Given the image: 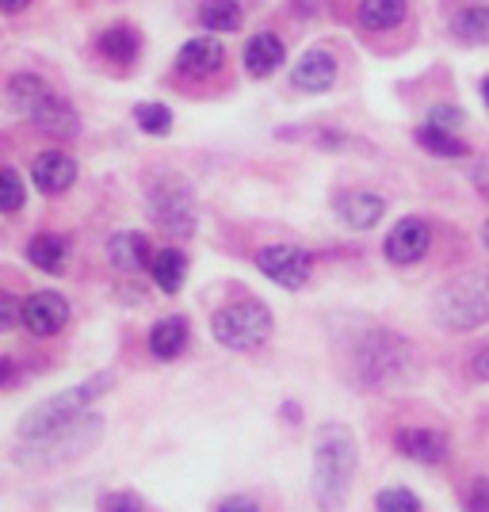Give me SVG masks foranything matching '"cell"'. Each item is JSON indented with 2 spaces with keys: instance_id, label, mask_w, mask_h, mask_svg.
I'll use <instances>...</instances> for the list:
<instances>
[{
  "instance_id": "obj_37",
  "label": "cell",
  "mask_w": 489,
  "mask_h": 512,
  "mask_svg": "<svg viewBox=\"0 0 489 512\" xmlns=\"http://www.w3.org/2000/svg\"><path fill=\"white\" fill-rule=\"evenodd\" d=\"M482 100H486V107H489V77L482 81Z\"/></svg>"
},
{
  "instance_id": "obj_19",
  "label": "cell",
  "mask_w": 489,
  "mask_h": 512,
  "mask_svg": "<svg viewBox=\"0 0 489 512\" xmlns=\"http://www.w3.org/2000/svg\"><path fill=\"white\" fill-rule=\"evenodd\" d=\"M226 58V50L218 39H188L176 54V69L180 73H192V77H203V73H214Z\"/></svg>"
},
{
  "instance_id": "obj_30",
  "label": "cell",
  "mask_w": 489,
  "mask_h": 512,
  "mask_svg": "<svg viewBox=\"0 0 489 512\" xmlns=\"http://www.w3.org/2000/svg\"><path fill=\"white\" fill-rule=\"evenodd\" d=\"M100 512H146V501L134 490H111L100 497Z\"/></svg>"
},
{
  "instance_id": "obj_29",
  "label": "cell",
  "mask_w": 489,
  "mask_h": 512,
  "mask_svg": "<svg viewBox=\"0 0 489 512\" xmlns=\"http://www.w3.org/2000/svg\"><path fill=\"white\" fill-rule=\"evenodd\" d=\"M27 199V188H23L20 172L16 169H0V214H16Z\"/></svg>"
},
{
  "instance_id": "obj_17",
  "label": "cell",
  "mask_w": 489,
  "mask_h": 512,
  "mask_svg": "<svg viewBox=\"0 0 489 512\" xmlns=\"http://www.w3.org/2000/svg\"><path fill=\"white\" fill-rule=\"evenodd\" d=\"M398 451H402L405 459H413V463H428V467H436V463H444L447 459V436L444 432H436V428H405L398 432Z\"/></svg>"
},
{
  "instance_id": "obj_35",
  "label": "cell",
  "mask_w": 489,
  "mask_h": 512,
  "mask_svg": "<svg viewBox=\"0 0 489 512\" xmlns=\"http://www.w3.org/2000/svg\"><path fill=\"white\" fill-rule=\"evenodd\" d=\"M474 375H478L482 383H489V344L474 356Z\"/></svg>"
},
{
  "instance_id": "obj_28",
  "label": "cell",
  "mask_w": 489,
  "mask_h": 512,
  "mask_svg": "<svg viewBox=\"0 0 489 512\" xmlns=\"http://www.w3.org/2000/svg\"><path fill=\"white\" fill-rule=\"evenodd\" d=\"M375 512H421V497L405 486H390V490H379Z\"/></svg>"
},
{
  "instance_id": "obj_31",
  "label": "cell",
  "mask_w": 489,
  "mask_h": 512,
  "mask_svg": "<svg viewBox=\"0 0 489 512\" xmlns=\"http://www.w3.org/2000/svg\"><path fill=\"white\" fill-rule=\"evenodd\" d=\"M16 325H23V302L8 291H0V333H8Z\"/></svg>"
},
{
  "instance_id": "obj_27",
  "label": "cell",
  "mask_w": 489,
  "mask_h": 512,
  "mask_svg": "<svg viewBox=\"0 0 489 512\" xmlns=\"http://www.w3.org/2000/svg\"><path fill=\"white\" fill-rule=\"evenodd\" d=\"M134 123L146 130V134H169L172 130V111L165 104H138L134 107Z\"/></svg>"
},
{
  "instance_id": "obj_20",
  "label": "cell",
  "mask_w": 489,
  "mask_h": 512,
  "mask_svg": "<svg viewBox=\"0 0 489 512\" xmlns=\"http://www.w3.org/2000/svg\"><path fill=\"white\" fill-rule=\"evenodd\" d=\"M27 260L46 276H62L69 264V241L58 234H35L27 241Z\"/></svg>"
},
{
  "instance_id": "obj_4",
  "label": "cell",
  "mask_w": 489,
  "mask_h": 512,
  "mask_svg": "<svg viewBox=\"0 0 489 512\" xmlns=\"http://www.w3.org/2000/svg\"><path fill=\"white\" fill-rule=\"evenodd\" d=\"M111 386H115V371H96V375H88L81 383L65 386V390L50 394L39 406H31L23 413L20 421H16V436H20V440L23 436H39V432H50V428L69 425V421L85 417L88 409L96 406Z\"/></svg>"
},
{
  "instance_id": "obj_34",
  "label": "cell",
  "mask_w": 489,
  "mask_h": 512,
  "mask_svg": "<svg viewBox=\"0 0 489 512\" xmlns=\"http://www.w3.org/2000/svg\"><path fill=\"white\" fill-rule=\"evenodd\" d=\"M467 509H470V512H489V482H478V486L470 490Z\"/></svg>"
},
{
  "instance_id": "obj_9",
  "label": "cell",
  "mask_w": 489,
  "mask_h": 512,
  "mask_svg": "<svg viewBox=\"0 0 489 512\" xmlns=\"http://www.w3.org/2000/svg\"><path fill=\"white\" fill-rule=\"evenodd\" d=\"M253 260L260 276H268L283 291H302L310 272H314V256L298 245H264Z\"/></svg>"
},
{
  "instance_id": "obj_14",
  "label": "cell",
  "mask_w": 489,
  "mask_h": 512,
  "mask_svg": "<svg viewBox=\"0 0 489 512\" xmlns=\"http://www.w3.org/2000/svg\"><path fill=\"white\" fill-rule=\"evenodd\" d=\"M188 341H192V321L184 314H169V318H161L149 329V356L169 363L176 356H184Z\"/></svg>"
},
{
  "instance_id": "obj_23",
  "label": "cell",
  "mask_w": 489,
  "mask_h": 512,
  "mask_svg": "<svg viewBox=\"0 0 489 512\" xmlns=\"http://www.w3.org/2000/svg\"><path fill=\"white\" fill-rule=\"evenodd\" d=\"M96 46H100V54H104L107 62L130 65L134 58H138L142 39H138V31H134V27H107Z\"/></svg>"
},
{
  "instance_id": "obj_15",
  "label": "cell",
  "mask_w": 489,
  "mask_h": 512,
  "mask_svg": "<svg viewBox=\"0 0 489 512\" xmlns=\"http://www.w3.org/2000/svg\"><path fill=\"white\" fill-rule=\"evenodd\" d=\"M298 92H329L337 85V58L325 54V50H306L295 62V73H291Z\"/></svg>"
},
{
  "instance_id": "obj_21",
  "label": "cell",
  "mask_w": 489,
  "mask_h": 512,
  "mask_svg": "<svg viewBox=\"0 0 489 512\" xmlns=\"http://www.w3.org/2000/svg\"><path fill=\"white\" fill-rule=\"evenodd\" d=\"M149 276L165 295H176L184 287V279H188V256L180 249H157L153 260H149Z\"/></svg>"
},
{
  "instance_id": "obj_16",
  "label": "cell",
  "mask_w": 489,
  "mask_h": 512,
  "mask_svg": "<svg viewBox=\"0 0 489 512\" xmlns=\"http://www.w3.org/2000/svg\"><path fill=\"white\" fill-rule=\"evenodd\" d=\"M333 207H337V218L348 230H371L386 214V199L375 192H344Z\"/></svg>"
},
{
  "instance_id": "obj_1",
  "label": "cell",
  "mask_w": 489,
  "mask_h": 512,
  "mask_svg": "<svg viewBox=\"0 0 489 512\" xmlns=\"http://www.w3.org/2000/svg\"><path fill=\"white\" fill-rule=\"evenodd\" d=\"M360 467V440L344 421H325L314 432V463H310V493L321 512H341Z\"/></svg>"
},
{
  "instance_id": "obj_18",
  "label": "cell",
  "mask_w": 489,
  "mask_h": 512,
  "mask_svg": "<svg viewBox=\"0 0 489 512\" xmlns=\"http://www.w3.org/2000/svg\"><path fill=\"white\" fill-rule=\"evenodd\" d=\"M287 58V50H283V39L272 35V31H260L253 35L249 43H245V69L253 73V77H268V73H276L279 65Z\"/></svg>"
},
{
  "instance_id": "obj_32",
  "label": "cell",
  "mask_w": 489,
  "mask_h": 512,
  "mask_svg": "<svg viewBox=\"0 0 489 512\" xmlns=\"http://www.w3.org/2000/svg\"><path fill=\"white\" fill-rule=\"evenodd\" d=\"M428 123H432V127H444V130H459L463 123H467V115H463L455 104H440V107H432Z\"/></svg>"
},
{
  "instance_id": "obj_24",
  "label": "cell",
  "mask_w": 489,
  "mask_h": 512,
  "mask_svg": "<svg viewBox=\"0 0 489 512\" xmlns=\"http://www.w3.org/2000/svg\"><path fill=\"white\" fill-rule=\"evenodd\" d=\"M417 142H421V150H428L432 157H467V142L459 138V130H444V127H417Z\"/></svg>"
},
{
  "instance_id": "obj_25",
  "label": "cell",
  "mask_w": 489,
  "mask_h": 512,
  "mask_svg": "<svg viewBox=\"0 0 489 512\" xmlns=\"http://www.w3.org/2000/svg\"><path fill=\"white\" fill-rule=\"evenodd\" d=\"M199 20H203L207 31L222 35V31H237L241 20H245V12H241V4H237V0H203Z\"/></svg>"
},
{
  "instance_id": "obj_33",
  "label": "cell",
  "mask_w": 489,
  "mask_h": 512,
  "mask_svg": "<svg viewBox=\"0 0 489 512\" xmlns=\"http://www.w3.org/2000/svg\"><path fill=\"white\" fill-rule=\"evenodd\" d=\"M218 512H260V505H256L253 497H241V493H234V497H226V501L218 505Z\"/></svg>"
},
{
  "instance_id": "obj_11",
  "label": "cell",
  "mask_w": 489,
  "mask_h": 512,
  "mask_svg": "<svg viewBox=\"0 0 489 512\" xmlns=\"http://www.w3.org/2000/svg\"><path fill=\"white\" fill-rule=\"evenodd\" d=\"M31 180L43 195H62L77 184V161L62 150H43L31 161Z\"/></svg>"
},
{
  "instance_id": "obj_5",
  "label": "cell",
  "mask_w": 489,
  "mask_h": 512,
  "mask_svg": "<svg viewBox=\"0 0 489 512\" xmlns=\"http://www.w3.org/2000/svg\"><path fill=\"white\" fill-rule=\"evenodd\" d=\"M8 104L16 107L23 119H31L43 134H50V138H77L81 134L77 111L35 73H16L8 81Z\"/></svg>"
},
{
  "instance_id": "obj_3",
  "label": "cell",
  "mask_w": 489,
  "mask_h": 512,
  "mask_svg": "<svg viewBox=\"0 0 489 512\" xmlns=\"http://www.w3.org/2000/svg\"><path fill=\"white\" fill-rule=\"evenodd\" d=\"M417 375V348L390 333V329H367L352 344V379L363 390H390Z\"/></svg>"
},
{
  "instance_id": "obj_38",
  "label": "cell",
  "mask_w": 489,
  "mask_h": 512,
  "mask_svg": "<svg viewBox=\"0 0 489 512\" xmlns=\"http://www.w3.org/2000/svg\"><path fill=\"white\" fill-rule=\"evenodd\" d=\"M482 237H486V249H489V222H486V230H482Z\"/></svg>"
},
{
  "instance_id": "obj_22",
  "label": "cell",
  "mask_w": 489,
  "mask_h": 512,
  "mask_svg": "<svg viewBox=\"0 0 489 512\" xmlns=\"http://www.w3.org/2000/svg\"><path fill=\"white\" fill-rule=\"evenodd\" d=\"M405 12H409L405 0H360L356 20H360V27H367V31H394V27L405 20Z\"/></svg>"
},
{
  "instance_id": "obj_12",
  "label": "cell",
  "mask_w": 489,
  "mask_h": 512,
  "mask_svg": "<svg viewBox=\"0 0 489 512\" xmlns=\"http://www.w3.org/2000/svg\"><path fill=\"white\" fill-rule=\"evenodd\" d=\"M428 245H432L428 222H421V218H402V222L390 230V237H386V256H390L394 264H417V260L428 253Z\"/></svg>"
},
{
  "instance_id": "obj_2",
  "label": "cell",
  "mask_w": 489,
  "mask_h": 512,
  "mask_svg": "<svg viewBox=\"0 0 489 512\" xmlns=\"http://www.w3.org/2000/svg\"><path fill=\"white\" fill-rule=\"evenodd\" d=\"M107 432V421L100 413L88 409L85 417L69 421V425H58L50 432H39V436H23L12 448V463L20 470H58L69 467V463H81L85 455L100 448Z\"/></svg>"
},
{
  "instance_id": "obj_13",
  "label": "cell",
  "mask_w": 489,
  "mask_h": 512,
  "mask_svg": "<svg viewBox=\"0 0 489 512\" xmlns=\"http://www.w3.org/2000/svg\"><path fill=\"white\" fill-rule=\"evenodd\" d=\"M153 253H149L146 234L138 230H119V234L107 237V264L123 276H134V272H146Z\"/></svg>"
},
{
  "instance_id": "obj_10",
  "label": "cell",
  "mask_w": 489,
  "mask_h": 512,
  "mask_svg": "<svg viewBox=\"0 0 489 512\" xmlns=\"http://www.w3.org/2000/svg\"><path fill=\"white\" fill-rule=\"evenodd\" d=\"M23 325L31 337H58L69 325V302L58 291H35L23 302Z\"/></svg>"
},
{
  "instance_id": "obj_26",
  "label": "cell",
  "mask_w": 489,
  "mask_h": 512,
  "mask_svg": "<svg viewBox=\"0 0 489 512\" xmlns=\"http://www.w3.org/2000/svg\"><path fill=\"white\" fill-rule=\"evenodd\" d=\"M451 31H455V39H463V43L489 46V8L486 4L463 8V12L455 16V23H451Z\"/></svg>"
},
{
  "instance_id": "obj_36",
  "label": "cell",
  "mask_w": 489,
  "mask_h": 512,
  "mask_svg": "<svg viewBox=\"0 0 489 512\" xmlns=\"http://www.w3.org/2000/svg\"><path fill=\"white\" fill-rule=\"evenodd\" d=\"M27 0H0V12H20Z\"/></svg>"
},
{
  "instance_id": "obj_7",
  "label": "cell",
  "mask_w": 489,
  "mask_h": 512,
  "mask_svg": "<svg viewBox=\"0 0 489 512\" xmlns=\"http://www.w3.org/2000/svg\"><path fill=\"white\" fill-rule=\"evenodd\" d=\"M272 329H276V318L272 310L260 299H237L218 306L211 318V333L214 341L230 352H253L260 344L272 341Z\"/></svg>"
},
{
  "instance_id": "obj_6",
  "label": "cell",
  "mask_w": 489,
  "mask_h": 512,
  "mask_svg": "<svg viewBox=\"0 0 489 512\" xmlns=\"http://www.w3.org/2000/svg\"><path fill=\"white\" fill-rule=\"evenodd\" d=\"M432 318L444 329H455V333L489 325V268L463 272L451 283H444L432 299Z\"/></svg>"
},
{
  "instance_id": "obj_8",
  "label": "cell",
  "mask_w": 489,
  "mask_h": 512,
  "mask_svg": "<svg viewBox=\"0 0 489 512\" xmlns=\"http://www.w3.org/2000/svg\"><path fill=\"white\" fill-rule=\"evenodd\" d=\"M149 218L172 237H192L195 234V199L192 188L176 176H161L149 188Z\"/></svg>"
}]
</instances>
